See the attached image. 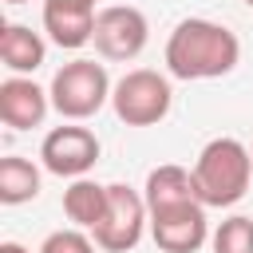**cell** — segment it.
Returning a JSON list of instances; mask_svg holds the SVG:
<instances>
[{
  "instance_id": "9c48e42d",
  "label": "cell",
  "mask_w": 253,
  "mask_h": 253,
  "mask_svg": "<svg viewBox=\"0 0 253 253\" xmlns=\"http://www.w3.org/2000/svg\"><path fill=\"white\" fill-rule=\"evenodd\" d=\"M95 0H43V32L55 47H83L95 36Z\"/></svg>"
},
{
  "instance_id": "3957f363",
  "label": "cell",
  "mask_w": 253,
  "mask_h": 253,
  "mask_svg": "<svg viewBox=\"0 0 253 253\" xmlns=\"http://www.w3.org/2000/svg\"><path fill=\"white\" fill-rule=\"evenodd\" d=\"M111 79H107V67L95 63V59H71L63 63L55 75H51V107L63 115V119H91L107 99H111Z\"/></svg>"
},
{
  "instance_id": "e0dca14e",
  "label": "cell",
  "mask_w": 253,
  "mask_h": 253,
  "mask_svg": "<svg viewBox=\"0 0 253 253\" xmlns=\"http://www.w3.org/2000/svg\"><path fill=\"white\" fill-rule=\"evenodd\" d=\"M0 253H28V249H24L20 241H4V245H0Z\"/></svg>"
},
{
  "instance_id": "ffe728a7",
  "label": "cell",
  "mask_w": 253,
  "mask_h": 253,
  "mask_svg": "<svg viewBox=\"0 0 253 253\" xmlns=\"http://www.w3.org/2000/svg\"><path fill=\"white\" fill-rule=\"evenodd\" d=\"M249 154H253V150H249Z\"/></svg>"
},
{
  "instance_id": "277c9868",
  "label": "cell",
  "mask_w": 253,
  "mask_h": 253,
  "mask_svg": "<svg viewBox=\"0 0 253 253\" xmlns=\"http://www.w3.org/2000/svg\"><path fill=\"white\" fill-rule=\"evenodd\" d=\"M170 103H174V91H170V79L150 71V67H134L126 71L115 91H111V107L119 115V123L126 126H154L170 115Z\"/></svg>"
},
{
  "instance_id": "ac0fdd59",
  "label": "cell",
  "mask_w": 253,
  "mask_h": 253,
  "mask_svg": "<svg viewBox=\"0 0 253 253\" xmlns=\"http://www.w3.org/2000/svg\"><path fill=\"white\" fill-rule=\"evenodd\" d=\"M4 4H28V0H4Z\"/></svg>"
},
{
  "instance_id": "5b68a950",
  "label": "cell",
  "mask_w": 253,
  "mask_h": 253,
  "mask_svg": "<svg viewBox=\"0 0 253 253\" xmlns=\"http://www.w3.org/2000/svg\"><path fill=\"white\" fill-rule=\"evenodd\" d=\"M146 217H150L146 198L138 190H130L126 182H111L107 186V213L95 229V245L103 253H130L142 237Z\"/></svg>"
},
{
  "instance_id": "6da1fadb",
  "label": "cell",
  "mask_w": 253,
  "mask_h": 253,
  "mask_svg": "<svg viewBox=\"0 0 253 253\" xmlns=\"http://www.w3.org/2000/svg\"><path fill=\"white\" fill-rule=\"evenodd\" d=\"M241 40L213 20H182L166 40V71L174 79H221L237 67Z\"/></svg>"
},
{
  "instance_id": "2e32d148",
  "label": "cell",
  "mask_w": 253,
  "mask_h": 253,
  "mask_svg": "<svg viewBox=\"0 0 253 253\" xmlns=\"http://www.w3.org/2000/svg\"><path fill=\"white\" fill-rule=\"evenodd\" d=\"M40 253H95V241L83 229H55L43 237Z\"/></svg>"
},
{
  "instance_id": "4fadbf2b",
  "label": "cell",
  "mask_w": 253,
  "mask_h": 253,
  "mask_svg": "<svg viewBox=\"0 0 253 253\" xmlns=\"http://www.w3.org/2000/svg\"><path fill=\"white\" fill-rule=\"evenodd\" d=\"M63 213L67 221H75V229H99L103 213H107V186L91 182V178H75L63 190Z\"/></svg>"
},
{
  "instance_id": "30bf717a",
  "label": "cell",
  "mask_w": 253,
  "mask_h": 253,
  "mask_svg": "<svg viewBox=\"0 0 253 253\" xmlns=\"http://www.w3.org/2000/svg\"><path fill=\"white\" fill-rule=\"evenodd\" d=\"M47 107H51V95L40 83H32L28 75H8L0 83V119H4V126L32 130L47 119Z\"/></svg>"
},
{
  "instance_id": "8992f818",
  "label": "cell",
  "mask_w": 253,
  "mask_h": 253,
  "mask_svg": "<svg viewBox=\"0 0 253 253\" xmlns=\"http://www.w3.org/2000/svg\"><path fill=\"white\" fill-rule=\"evenodd\" d=\"M146 40H150V24H146V16H142L138 8H130V4L99 8L91 43H95V51H99L103 59L126 63V59H134V55L146 47Z\"/></svg>"
},
{
  "instance_id": "7c38bea8",
  "label": "cell",
  "mask_w": 253,
  "mask_h": 253,
  "mask_svg": "<svg viewBox=\"0 0 253 253\" xmlns=\"http://www.w3.org/2000/svg\"><path fill=\"white\" fill-rule=\"evenodd\" d=\"M43 55H47V43L28 24H4L0 28V59H4L8 71L28 75V71H36L43 63Z\"/></svg>"
},
{
  "instance_id": "9a60e30c",
  "label": "cell",
  "mask_w": 253,
  "mask_h": 253,
  "mask_svg": "<svg viewBox=\"0 0 253 253\" xmlns=\"http://www.w3.org/2000/svg\"><path fill=\"white\" fill-rule=\"evenodd\" d=\"M213 253H253V217H225L213 229Z\"/></svg>"
},
{
  "instance_id": "ba28073f",
  "label": "cell",
  "mask_w": 253,
  "mask_h": 253,
  "mask_svg": "<svg viewBox=\"0 0 253 253\" xmlns=\"http://www.w3.org/2000/svg\"><path fill=\"white\" fill-rule=\"evenodd\" d=\"M150 237L162 253H198L202 241L210 237V221H206V206L202 202H186L162 213H150Z\"/></svg>"
},
{
  "instance_id": "5bb4252c",
  "label": "cell",
  "mask_w": 253,
  "mask_h": 253,
  "mask_svg": "<svg viewBox=\"0 0 253 253\" xmlns=\"http://www.w3.org/2000/svg\"><path fill=\"white\" fill-rule=\"evenodd\" d=\"M36 194H40V170H36V162H28L20 154L0 158V202L4 206H24Z\"/></svg>"
},
{
  "instance_id": "7a4b0ae2",
  "label": "cell",
  "mask_w": 253,
  "mask_h": 253,
  "mask_svg": "<svg viewBox=\"0 0 253 253\" xmlns=\"http://www.w3.org/2000/svg\"><path fill=\"white\" fill-rule=\"evenodd\" d=\"M194 194L202 206H233L253 182V154L237 138H210L194 162Z\"/></svg>"
},
{
  "instance_id": "d6986e66",
  "label": "cell",
  "mask_w": 253,
  "mask_h": 253,
  "mask_svg": "<svg viewBox=\"0 0 253 253\" xmlns=\"http://www.w3.org/2000/svg\"><path fill=\"white\" fill-rule=\"evenodd\" d=\"M245 4H249V8H253V0H245Z\"/></svg>"
},
{
  "instance_id": "8fae6325",
  "label": "cell",
  "mask_w": 253,
  "mask_h": 253,
  "mask_svg": "<svg viewBox=\"0 0 253 253\" xmlns=\"http://www.w3.org/2000/svg\"><path fill=\"white\" fill-rule=\"evenodd\" d=\"M142 198H146V210H150V213H162V210L198 202V194H194V174H190L186 166H174V162L154 166V170L146 174Z\"/></svg>"
},
{
  "instance_id": "52a82bcc",
  "label": "cell",
  "mask_w": 253,
  "mask_h": 253,
  "mask_svg": "<svg viewBox=\"0 0 253 253\" xmlns=\"http://www.w3.org/2000/svg\"><path fill=\"white\" fill-rule=\"evenodd\" d=\"M99 138L87 130V126H55L43 134L40 142V162L47 174L55 178H83L95 162H99Z\"/></svg>"
}]
</instances>
